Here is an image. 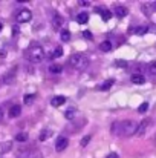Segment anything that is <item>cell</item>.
<instances>
[{
  "instance_id": "17",
  "label": "cell",
  "mask_w": 156,
  "mask_h": 158,
  "mask_svg": "<svg viewBox=\"0 0 156 158\" xmlns=\"http://www.w3.org/2000/svg\"><path fill=\"white\" fill-rule=\"evenodd\" d=\"M60 37H61L63 42H69V40H70V32H69L67 29H63V31L60 32Z\"/></svg>"
},
{
  "instance_id": "33",
  "label": "cell",
  "mask_w": 156,
  "mask_h": 158,
  "mask_svg": "<svg viewBox=\"0 0 156 158\" xmlns=\"http://www.w3.org/2000/svg\"><path fill=\"white\" fill-rule=\"evenodd\" d=\"M5 55H6V51H5V49H2V51H0V57H2V58H3V57H5Z\"/></svg>"
},
{
  "instance_id": "14",
  "label": "cell",
  "mask_w": 156,
  "mask_h": 158,
  "mask_svg": "<svg viewBox=\"0 0 156 158\" xmlns=\"http://www.w3.org/2000/svg\"><path fill=\"white\" fill-rule=\"evenodd\" d=\"M112 86H113V80L110 78V80H106L103 85H100V88H98V89H100V91H107V89H110Z\"/></svg>"
},
{
  "instance_id": "5",
  "label": "cell",
  "mask_w": 156,
  "mask_h": 158,
  "mask_svg": "<svg viewBox=\"0 0 156 158\" xmlns=\"http://www.w3.org/2000/svg\"><path fill=\"white\" fill-rule=\"evenodd\" d=\"M67 144H69V140L66 137H58L57 141H55V151L57 152H61V151H64L67 148Z\"/></svg>"
},
{
  "instance_id": "36",
  "label": "cell",
  "mask_w": 156,
  "mask_h": 158,
  "mask_svg": "<svg viewBox=\"0 0 156 158\" xmlns=\"http://www.w3.org/2000/svg\"><path fill=\"white\" fill-rule=\"evenodd\" d=\"M2 28H3V25H2V23H0V31H2Z\"/></svg>"
},
{
  "instance_id": "6",
  "label": "cell",
  "mask_w": 156,
  "mask_h": 158,
  "mask_svg": "<svg viewBox=\"0 0 156 158\" xmlns=\"http://www.w3.org/2000/svg\"><path fill=\"white\" fill-rule=\"evenodd\" d=\"M61 25H63V17H61L60 14L54 12V19H52V26H54L55 29H60V28H61Z\"/></svg>"
},
{
  "instance_id": "21",
  "label": "cell",
  "mask_w": 156,
  "mask_h": 158,
  "mask_svg": "<svg viewBox=\"0 0 156 158\" xmlns=\"http://www.w3.org/2000/svg\"><path fill=\"white\" fill-rule=\"evenodd\" d=\"M61 55H63V48L58 46V48H55V51H54L51 58H58V57H61Z\"/></svg>"
},
{
  "instance_id": "35",
  "label": "cell",
  "mask_w": 156,
  "mask_h": 158,
  "mask_svg": "<svg viewBox=\"0 0 156 158\" xmlns=\"http://www.w3.org/2000/svg\"><path fill=\"white\" fill-rule=\"evenodd\" d=\"M2 118H3V109L0 107V120H2Z\"/></svg>"
},
{
  "instance_id": "27",
  "label": "cell",
  "mask_w": 156,
  "mask_h": 158,
  "mask_svg": "<svg viewBox=\"0 0 156 158\" xmlns=\"http://www.w3.org/2000/svg\"><path fill=\"white\" fill-rule=\"evenodd\" d=\"M83 37H84L86 40H92V39H94V35L90 34V31H84V32H83Z\"/></svg>"
},
{
  "instance_id": "32",
  "label": "cell",
  "mask_w": 156,
  "mask_h": 158,
  "mask_svg": "<svg viewBox=\"0 0 156 158\" xmlns=\"http://www.w3.org/2000/svg\"><path fill=\"white\" fill-rule=\"evenodd\" d=\"M9 146H11V143L8 141V144H5V146H3V152H6V151L9 149Z\"/></svg>"
},
{
  "instance_id": "8",
  "label": "cell",
  "mask_w": 156,
  "mask_h": 158,
  "mask_svg": "<svg viewBox=\"0 0 156 158\" xmlns=\"http://www.w3.org/2000/svg\"><path fill=\"white\" fill-rule=\"evenodd\" d=\"M20 114H22V106L20 105H14L9 109V117H11V118H17Z\"/></svg>"
},
{
  "instance_id": "37",
  "label": "cell",
  "mask_w": 156,
  "mask_h": 158,
  "mask_svg": "<svg viewBox=\"0 0 156 158\" xmlns=\"http://www.w3.org/2000/svg\"><path fill=\"white\" fill-rule=\"evenodd\" d=\"M0 158H2V157H0Z\"/></svg>"
},
{
  "instance_id": "7",
  "label": "cell",
  "mask_w": 156,
  "mask_h": 158,
  "mask_svg": "<svg viewBox=\"0 0 156 158\" xmlns=\"http://www.w3.org/2000/svg\"><path fill=\"white\" fill-rule=\"evenodd\" d=\"M97 12H100V14H101V19H103L104 22H109V20L112 19V12H110V9L98 8V9H97Z\"/></svg>"
},
{
  "instance_id": "1",
  "label": "cell",
  "mask_w": 156,
  "mask_h": 158,
  "mask_svg": "<svg viewBox=\"0 0 156 158\" xmlns=\"http://www.w3.org/2000/svg\"><path fill=\"white\" fill-rule=\"evenodd\" d=\"M136 129H138V124L132 120H126V121H118L112 126V131L113 134L119 135V137H130L133 134H136Z\"/></svg>"
},
{
  "instance_id": "16",
  "label": "cell",
  "mask_w": 156,
  "mask_h": 158,
  "mask_svg": "<svg viewBox=\"0 0 156 158\" xmlns=\"http://www.w3.org/2000/svg\"><path fill=\"white\" fill-rule=\"evenodd\" d=\"M28 138H29V137H28V134H26V132H20V134H17V135H15V140H17V141H20V143L28 141Z\"/></svg>"
},
{
  "instance_id": "26",
  "label": "cell",
  "mask_w": 156,
  "mask_h": 158,
  "mask_svg": "<svg viewBox=\"0 0 156 158\" xmlns=\"http://www.w3.org/2000/svg\"><path fill=\"white\" fill-rule=\"evenodd\" d=\"M89 141H90V135H86V137L81 140V146H83V148H86V146L89 144Z\"/></svg>"
},
{
  "instance_id": "12",
  "label": "cell",
  "mask_w": 156,
  "mask_h": 158,
  "mask_svg": "<svg viewBox=\"0 0 156 158\" xmlns=\"http://www.w3.org/2000/svg\"><path fill=\"white\" fill-rule=\"evenodd\" d=\"M132 81H133L135 85H142V83H146V78H144V75H141V74H133V75H132Z\"/></svg>"
},
{
  "instance_id": "30",
  "label": "cell",
  "mask_w": 156,
  "mask_h": 158,
  "mask_svg": "<svg viewBox=\"0 0 156 158\" xmlns=\"http://www.w3.org/2000/svg\"><path fill=\"white\" fill-rule=\"evenodd\" d=\"M116 64H118V66H122V68H124V66H127V63H126V61H122V60H118V61H116Z\"/></svg>"
},
{
  "instance_id": "19",
  "label": "cell",
  "mask_w": 156,
  "mask_h": 158,
  "mask_svg": "<svg viewBox=\"0 0 156 158\" xmlns=\"http://www.w3.org/2000/svg\"><path fill=\"white\" fill-rule=\"evenodd\" d=\"M14 74H15V69L11 71L9 74H6V75L3 77V81H5V83H12V80H14Z\"/></svg>"
},
{
  "instance_id": "11",
  "label": "cell",
  "mask_w": 156,
  "mask_h": 158,
  "mask_svg": "<svg viewBox=\"0 0 156 158\" xmlns=\"http://www.w3.org/2000/svg\"><path fill=\"white\" fill-rule=\"evenodd\" d=\"M77 22H78L80 25L87 23V22H89V14H87V12H80V14L77 15Z\"/></svg>"
},
{
  "instance_id": "2",
  "label": "cell",
  "mask_w": 156,
  "mask_h": 158,
  "mask_svg": "<svg viewBox=\"0 0 156 158\" xmlns=\"http://www.w3.org/2000/svg\"><path fill=\"white\" fill-rule=\"evenodd\" d=\"M25 58L29 60L31 63H42L45 60V51L40 45L32 43L26 51H25Z\"/></svg>"
},
{
  "instance_id": "29",
  "label": "cell",
  "mask_w": 156,
  "mask_h": 158,
  "mask_svg": "<svg viewBox=\"0 0 156 158\" xmlns=\"http://www.w3.org/2000/svg\"><path fill=\"white\" fill-rule=\"evenodd\" d=\"M12 34H14V35L18 34V25H14V26H12Z\"/></svg>"
},
{
  "instance_id": "34",
  "label": "cell",
  "mask_w": 156,
  "mask_h": 158,
  "mask_svg": "<svg viewBox=\"0 0 156 158\" xmlns=\"http://www.w3.org/2000/svg\"><path fill=\"white\" fill-rule=\"evenodd\" d=\"M80 5H83V6H87V5H89V2H80Z\"/></svg>"
},
{
  "instance_id": "18",
  "label": "cell",
  "mask_w": 156,
  "mask_h": 158,
  "mask_svg": "<svg viewBox=\"0 0 156 158\" xmlns=\"http://www.w3.org/2000/svg\"><path fill=\"white\" fill-rule=\"evenodd\" d=\"M51 135H52V131H49V129H45V131L40 134V141H45V140H48Z\"/></svg>"
},
{
  "instance_id": "31",
  "label": "cell",
  "mask_w": 156,
  "mask_h": 158,
  "mask_svg": "<svg viewBox=\"0 0 156 158\" xmlns=\"http://www.w3.org/2000/svg\"><path fill=\"white\" fill-rule=\"evenodd\" d=\"M106 158H118V154H115V152H112V154H109Z\"/></svg>"
},
{
  "instance_id": "23",
  "label": "cell",
  "mask_w": 156,
  "mask_h": 158,
  "mask_svg": "<svg viewBox=\"0 0 156 158\" xmlns=\"http://www.w3.org/2000/svg\"><path fill=\"white\" fill-rule=\"evenodd\" d=\"M49 71H51V72H54V74H60V72L63 71V68H61L60 64H54V66H51V68H49Z\"/></svg>"
},
{
  "instance_id": "13",
  "label": "cell",
  "mask_w": 156,
  "mask_h": 158,
  "mask_svg": "<svg viewBox=\"0 0 156 158\" xmlns=\"http://www.w3.org/2000/svg\"><path fill=\"white\" fill-rule=\"evenodd\" d=\"M147 126H149V120H144V121H142L141 124H138V129H136V135H142V134L146 132Z\"/></svg>"
},
{
  "instance_id": "15",
  "label": "cell",
  "mask_w": 156,
  "mask_h": 158,
  "mask_svg": "<svg viewBox=\"0 0 156 158\" xmlns=\"http://www.w3.org/2000/svg\"><path fill=\"white\" fill-rule=\"evenodd\" d=\"M100 49H101L103 52H109V51L112 49V43H110L109 40H106V42H103V43L100 45Z\"/></svg>"
},
{
  "instance_id": "25",
  "label": "cell",
  "mask_w": 156,
  "mask_h": 158,
  "mask_svg": "<svg viewBox=\"0 0 156 158\" xmlns=\"http://www.w3.org/2000/svg\"><path fill=\"white\" fill-rule=\"evenodd\" d=\"M147 109H149V103H142V105L138 107V112L139 114H144V112H147Z\"/></svg>"
},
{
  "instance_id": "20",
  "label": "cell",
  "mask_w": 156,
  "mask_h": 158,
  "mask_svg": "<svg viewBox=\"0 0 156 158\" xmlns=\"http://www.w3.org/2000/svg\"><path fill=\"white\" fill-rule=\"evenodd\" d=\"M34 100H35V94H29V95H26V97L23 98L25 105H31V103H32Z\"/></svg>"
},
{
  "instance_id": "28",
  "label": "cell",
  "mask_w": 156,
  "mask_h": 158,
  "mask_svg": "<svg viewBox=\"0 0 156 158\" xmlns=\"http://www.w3.org/2000/svg\"><path fill=\"white\" fill-rule=\"evenodd\" d=\"M74 115H75V110H74V109H69V110L66 112V118H67V120H72Z\"/></svg>"
},
{
  "instance_id": "24",
  "label": "cell",
  "mask_w": 156,
  "mask_h": 158,
  "mask_svg": "<svg viewBox=\"0 0 156 158\" xmlns=\"http://www.w3.org/2000/svg\"><path fill=\"white\" fill-rule=\"evenodd\" d=\"M149 72H150L152 75H156V61H153V63L149 64Z\"/></svg>"
},
{
  "instance_id": "22",
  "label": "cell",
  "mask_w": 156,
  "mask_h": 158,
  "mask_svg": "<svg viewBox=\"0 0 156 158\" xmlns=\"http://www.w3.org/2000/svg\"><path fill=\"white\" fill-rule=\"evenodd\" d=\"M147 31H149L147 26H138V28H135V34H139V35L141 34H146Z\"/></svg>"
},
{
  "instance_id": "3",
  "label": "cell",
  "mask_w": 156,
  "mask_h": 158,
  "mask_svg": "<svg viewBox=\"0 0 156 158\" xmlns=\"http://www.w3.org/2000/svg\"><path fill=\"white\" fill-rule=\"evenodd\" d=\"M69 64L77 71H84L89 66V60H87V57H84L81 54H74L69 58Z\"/></svg>"
},
{
  "instance_id": "10",
  "label": "cell",
  "mask_w": 156,
  "mask_h": 158,
  "mask_svg": "<svg viewBox=\"0 0 156 158\" xmlns=\"http://www.w3.org/2000/svg\"><path fill=\"white\" fill-rule=\"evenodd\" d=\"M115 14H116V17L122 19V17L127 15V8H126V6H116V8H115Z\"/></svg>"
},
{
  "instance_id": "9",
  "label": "cell",
  "mask_w": 156,
  "mask_h": 158,
  "mask_svg": "<svg viewBox=\"0 0 156 158\" xmlns=\"http://www.w3.org/2000/svg\"><path fill=\"white\" fill-rule=\"evenodd\" d=\"M66 103V97H63V95H58V97H54L51 102V105L54 106V107H58V106L64 105Z\"/></svg>"
},
{
  "instance_id": "4",
  "label": "cell",
  "mask_w": 156,
  "mask_h": 158,
  "mask_svg": "<svg viewBox=\"0 0 156 158\" xmlns=\"http://www.w3.org/2000/svg\"><path fill=\"white\" fill-rule=\"evenodd\" d=\"M31 19H32V14L29 9H22L15 17L17 23H28V22H31Z\"/></svg>"
}]
</instances>
